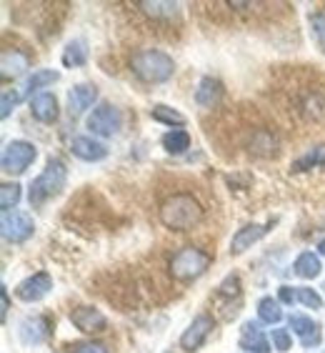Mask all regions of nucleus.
<instances>
[{"mask_svg": "<svg viewBox=\"0 0 325 353\" xmlns=\"http://www.w3.org/2000/svg\"><path fill=\"white\" fill-rule=\"evenodd\" d=\"M200 221H203V205L190 193H176L162 201L160 223L170 231H190Z\"/></svg>", "mask_w": 325, "mask_h": 353, "instance_id": "obj_1", "label": "nucleus"}, {"mask_svg": "<svg viewBox=\"0 0 325 353\" xmlns=\"http://www.w3.org/2000/svg\"><path fill=\"white\" fill-rule=\"evenodd\" d=\"M130 70L140 78L143 83H165L176 73V63L162 50H138L130 58Z\"/></svg>", "mask_w": 325, "mask_h": 353, "instance_id": "obj_2", "label": "nucleus"}, {"mask_svg": "<svg viewBox=\"0 0 325 353\" xmlns=\"http://www.w3.org/2000/svg\"><path fill=\"white\" fill-rule=\"evenodd\" d=\"M65 181H68V168H65V163H63L61 158H50L41 176L30 183V190H28L30 205L38 208V205H43L45 201L55 198L65 188Z\"/></svg>", "mask_w": 325, "mask_h": 353, "instance_id": "obj_3", "label": "nucleus"}, {"mask_svg": "<svg viewBox=\"0 0 325 353\" xmlns=\"http://www.w3.org/2000/svg\"><path fill=\"white\" fill-rule=\"evenodd\" d=\"M210 265V256L200 248L185 245L170 259V276L178 281H193L198 276H203Z\"/></svg>", "mask_w": 325, "mask_h": 353, "instance_id": "obj_4", "label": "nucleus"}, {"mask_svg": "<svg viewBox=\"0 0 325 353\" xmlns=\"http://www.w3.org/2000/svg\"><path fill=\"white\" fill-rule=\"evenodd\" d=\"M38 158V148H35L33 143L28 141H10L3 150V158H0V165L6 170L8 176H21L25 173L33 161Z\"/></svg>", "mask_w": 325, "mask_h": 353, "instance_id": "obj_5", "label": "nucleus"}, {"mask_svg": "<svg viewBox=\"0 0 325 353\" xmlns=\"http://www.w3.org/2000/svg\"><path fill=\"white\" fill-rule=\"evenodd\" d=\"M120 125H123L120 110H118L116 105H110V103L98 105V108L88 116V130L90 133H95V136L113 138V136L120 133Z\"/></svg>", "mask_w": 325, "mask_h": 353, "instance_id": "obj_6", "label": "nucleus"}, {"mask_svg": "<svg viewBox=\"0 0 325 353\" xmlns=\"http://www.w3.org/2000/svg\"><path fill=\"white\" fill-rule=\"evenodd\" d=\"M0 228H3V238H6L8 243H23V241H28V238L33 236L35 223L28 213L8 211V213H3V223H0Z\"/></svg>", "mask_w": 325, "mask_h": 353, "instance_id": "obj_7", "label": "nucleus"}, {"mask_svg": "<svg viewBox=\"0 0 325 353\" xmlns=\"http://www.w3.org/2000/svg\"><path fill=\"white\" fill-rule=\"evenodd\" d=\"M53 291V279H50V273L45 271H38L33 276H28L18 288H15V296L25 303H38L48 296V293Z\"/></svg>", "mask_w": 325, "mask_h": 353, "instance_id": "obj_8", "label": "nucleus"}, {"mask_svg": "<svg viewBox=\"0 0 325 353\" xmlns=\"http://www.w3.org/2000/svg\"><path fill=\"white\" fill-rule=\"evenodd\" d=\"M213 326H216V321L210 319L208 313H200L193 323H190L188 328H185V333L180 336V348L188 353L198 351V348L203 346L205 339L210 336V331H213Z\"/></svg>", "mask_w": 325, "mask_h": 353, "instance_id": "obj_9", "label": "nucleus"}, {"mask_svg": "<svg viewBox=\"0 0 325 353\" xmlns=\"http://www.w3.org/2000/svg\"><path fill=\"white\" fill-rule=\"evenodd\" d=\"M288 323H291L293 333L300 339L303 348H318L320 346V341H323V331H320V323H315L311 316H303V313H291Z\"/></svg>", "mask_w": 325, "mask_h": 353, "instance_id": "obj_10", "label": "nucleus"}, {"mask_svg": "<svg viewBox=\"0 0 325 353\" xmlns=\"http://www.w3.org/2000/svg\"><path fill=\"white\" fill-rule=\"evenodd\" d=\"M18 336L25 346H38L50 336V321L45 316H28L21 321V328H18Z\"/></svg>", "mask_w": 325, "mask_h": 353, "instance_id": "obj_11", "label": "nucleus"}, {"mask_svg": "<svg viewBox=\"0 0 325 353\" xmlns=\"http://www.w3.org/2000/svg\"><path fill=\"white\" fill-rule=\"evenodd\" d=\"M70 321L83 333H101L108 328V319L93 306H78L75 311H70Z\"/></svg>", "mask_w": 325, "mask_h": 353, "instance_id": "obj_12", "label": "nucleus"}, {"mask_svg": "<svg viewBox=\"0 0 325 353\" xmlns=\"http://www.w3.org/2000/svg\"><path fill=\"white\" fill-rule=\"evenodd\" d=\"M240 348L248 353H271L273 343L265 339L260 323H253V321H245L243 328H240Z\"/></svg>", "mask_w": 325, "mask_h": 353, "instance_id": "obj_13", "label": "nucleus"}, {"mask_svg": "<svg viewBox=\"0 0 325 353\" xmlns=\"http://www.w3.org/2000/svg\"><path fill=\"white\" fill-rule=\"evenodd\" d=\"M268 231H271V223H268V225L248 223V225H243V228H238V233L233 236V241H231V253H233V256H240V253H245L248 248H253V243H258V241H260V238H263Z\"/></svg>", "mask_w": 325, "mask_h": 353, "instance_id": "obj_14", "label": "nucleus"}, {"mask_svg": "<svg viewBox=\"0 0 325 353\" xmlns=\"http://www.w3.org/2000/svg\"><path fill=\"white\" fill-rule=\"evenodd\" d=\"M95 101H98V88L88 85V83H81V85L68 90V113L73 118L83 116Z\"/></svg>", "mask_w": 325, "mask_h": 353, "instance_id": "obj_15", "label": "nucleus"}, {"mask_svg": "<svg viewBox=\"0 0 325 353\" xmlns=\"http://www.w3.org/2000/svg\"><path fill=\"white\" fill-rule=\"evenodd\" d=\"M70 150H73L75 158H81V161H88V163L103 161V158L108 156V148H105L101 141H93V138H88V136L73 138V141H70Z\"/></svg>", "mask_w": 325, "mask_h": 353, "instance_id": "obj_16", "label": "nucleus"}, {"mask_svg": "<svg viewBox=\"0 0 325 353\" xmlns=\"http://www.w3.org/2000/svg\"><path fill=\"white\" fill-rule=\"evenodd\" d=\"M30 113H33L35 121L41 123H55L58 121V101H55L53 93L41 90L30 98Z\"/></svg>", "mask_w": 325, "mask_h": 353, "instance_id": "obj_17", "label": "nucleus"}, {"mask_svg": "<svg viewBox=\"0 0 325 353\" xmlns=\"http://www.w3.org/2000/svg\"><path fill=\"white\" fill-rule=\"evenodd\" d=\"M30 65V58L25 53H21L18 48H8L3 50V58H0V73H3V81H10V78H18L23 75Z\"/></svg>", "mask_w": 325, "mask_h": 353, "instance_id": "obj_18", "label": "nucleus"}, {"mask_svg": "<svg viewBox=\"0 0 325 353\" xmlns=\"http://www.w3.org/2000/svg\"><path fill=\"white\" fill-rule=\"evenodd\" d=\"M138 8L153 21H173L180 13V3H168V0H153V3L143 0V3H138Z\"/></svg>", "mask_w": 325, "mask_h": 353, "instance_id": "obj_19", "label": "nucleus"}, {"mask_svg": "<svg viewBox=\"0 0 325 353\" xmlns=\"http://www.w3.org/2000/svg\"><path fill=\"white\" fill-rule=\"evenodd\" d=\"M220 98H223V83L220 81H216V78H203V81L198 83V90H196L198 105H203V108H213Z\"/></svg>", "mask_w": 325, "mask_h": 353, "instance_id": "obj_20", "label": "nucleus"}, {"mask_svg": "<svg viewBox=\"0 0 325 353\" xmlns=\"http://www.w3.org/2000/svg\"><path fill=\"white\" fill-rule=\"evenodd\" d=\"M293 271H295V276H300V279H318L320 271H323V265H320V259L315 253L305 251L295 259Z\"/></svg>", "mask_w": 325, "mask_h": 353, "instance_id": "obj_21", "label": "nucleus"}, {"mask_svg": "<svg viewBox=\"0 0 325 353\" xmlns=\"http://www.w3.org/2000/svg\"><path fill=\"white\" fill-rule=\"evenodd\" d=\"M258 319L260 323H268V326H275L283 321V308H280V301L265 296V299L258 301Z\"/></svg>", "mask_w": 325, "mask_h": 353, "instance_id": "obj_22", "label": "nucleus"}, {"mask_svg": "<svg viewBox=\"0 0 325 353\" xmlns=\"http://www.w3.org/2000/svg\"><path fill=\"white\" fill-rule=\"evenodd\" d=\"M162 148L168 150V153H173V156H180V153H185V150L190 148L188 130L176 128V130H170V133H165V136H162Z\"/></svg>", "mask_w": 325, "mask_h": 353, "instance_id": "obj_23", "label": "nucleus"}, {"mask_svg": "<svg viewBox=\"0 0 325 353\" xmlns=\"http://www.w3.org/2000/svg\"><path fill=\"white\" fill-rule=\"evenodd\" d=\"M88 63V48L85 41H70L65 53H63V65L65 68H78V65H85Z\"/></svg>", "mask_w": 325, "mask_h": 353, "instance_id": "obj_24", "label": "nucleus"}, {"mask_svg": "<svg viewBox=\"0 0 325 353\" xmlns=\"http://www.w3.org/2000/svg\"><path fill=\"white\" fill-rule=\"evenodd\" d=\"M275 148H278V141H275V136H273L271 130H258L251 141V150L255 156H263V158L275 156Z\"/></svg>", "mask_w": 325, "mask_h": 353, "instance_id": "obj_25", "label": "nucleus"}, {"mask_svg": "<svg viewBox=\"0 0 325 353\" xmlns=\"http://www.w3.org/2000/svg\"><path fill=\"white\" fill-rule=\"evenodd\" d=\"M58 78H61V75L55 73V70H35V73L25 81V85L21 88L23 98H25V95H30V98H33V90L45 88V85H53Z\"/></svg>", "mask_w": 325, "mask_h": 353, "instance_id": "obj_26", "label": "nucleus"}, {"mask_svg": "<svg viewBox=\"0 0 325 353\" xmlns=\"http://www.w3.org/2000/svg\"><path fill=\"white\" fill-rule=\"evenodd\" d=\"M315 165L325 168V143H323V145H315V148H311L305 156H300L298 161L293 163V168H295V170H308V168H315Z\"/></svg>", "mask_w": 325, "mask_h": 353, "instance_id": "obj_27", "label": "nucleus"}, {"mask_svg": "<svg viewBox=\"0 0 325 353\" xmlns=\"http://www.w3.org/2000/svg\"><path fill=\"white\" fill-rule=\"evenodd\" d=\"M21 196H23V190L18 183H3L0 185V208H3V213L15 211V205L21 203Z\"/></svg>", "mask_w": 325, "mask_h": 353, "instance_id": "obj_28", "label": "nucleus"}, {"mask_svg": "<svg viewBox=\"0 0 325 353\" xmlns=\"http://www.w3.org/2000/svg\"><path fill=\"white\" fill-rule=\"evenodd\" d=\"M150 116H153V121L162 123V125H183L185 123L183 113H178V110L168 108V105H153Z\"/></svg>", "mask_w": 325, "mask_h": 353, "instance_id": "obj_29", "label": "nucleus"}, {"mask_svg": "<svg viewBox=\"0 0 325 353\" xmlns=\"http://www.w3.org/2000/svg\"><path fill=\"white\" fill-rule=\"evenodd\" d=\"M303 113L311 121H325V98L320 93H313L305 98L303 103Z\"/></svg>", "mask_w": 325, "mask_h": 353, "instance_id": "obj_30", "label": "nucleus"}, {"mask_svg": "<svg viewBox=\"0 0 325 353\" xmlns=\"http://www.w3.org/2000/svg\"><path fill=\"white\" fill-rule=\"evenodd\" d=\"M295 301L303 303L305 308H313V311H320L323 308V299H320L318 291H313L308 285H295Z\"/></svg>", "mask_w": 325, "mask_h": 353, "instance_id": "obj_31", "label": "nucleus"}, {"mask_svg": "<svg viewBox=\"0 0 325 353\" xmlns=\"http://www.w3.org/2000/svg\"><path fill=\"white\" fill-rule=\"evenodd\" d=\"M271 343L273 348L278 353H288L293 348V339H291V331L288 328H273L271 333Z\"/></svg>", "mask_w": 325, "mask_h": 353, "instance_id": "obj_32", "label": "nucleus"}, {"mask_svg": "<svg viewBox=\"0 0 325 353\" xmlns=\"http://www.w3.org/2000/svg\"><path fill=\"white\" fill-rule=\"evenodd\" d=\"M23 101V93L21 90H6L3 93V110H0V116L3 118H8L10 113L15 110V105Z\"/></svg>", "mask_w": 325, "mask_h": 353, "instance_id": "obj_33", "label": "nucleus"}, {"mask_svg": "<svg viewBox=\"0 0 325 353\" xmlns=\"http://www.w3.org/2000/svg\"><path fill=\"white\" fill-rule=\"evenodd\" d=\"M311 28H313V35H315V41L325 48V13H315L311 15Z\"/></svg>", "mask_w": 325, "mask_h": 353, "instance_id": "obj_34", "label": "nucleus"}, {"mask_svg": "<svg viewBox=\"0 0 325 353\" xmlns=\"http://www.w3.org/2000/svg\"><path fill=\"white\" fill-rule=\"evenodd\" d=\"M73 353H108V348L103 346V343H81V346H75Z\"/></svg>", "mask_w": 325, "mask_h": 353, "instance_id": "obj_35", "label": "nucleus"}, {"mask_svg": "<svg viewBox=\"0 0 325 353\" xmlns=\"http://www.w3.org/2000/svg\"><path fill=\"white\" fill-rule=\"evenodd\" d=\"M280 303H293L295 301V288L293 285H280Z\"/></svg>", "mask_w": 325, "mask_h": 353, "instance_id": "obj_36", "label": "nucleus"}, {"mask_svg": "<svg viewBox=\"0 0 325 353\" xmlns=\"http://www.w3.org/2000/svg\"><path fill=\"white\" fill-rule=\"evenodd\" d=\"M0 299H3V321H6V316H8V308H10V299H8V291H6V285L0 288Z\"/></svg>", "mask_w": 325, "mask_h": 353, "instance_id": "obj_37", "label": "nucleus"}, {"mask_svg": "<svg viewBox=\"0 0 325 353\" xmlns=\"http://www.w3.org/2000/svg\"><path fill=\"white\" fill-rule=\"evenodd\" d=\"M318 251H320V253H323V256H325V238H323V241H320V243H318Z\"/></svg>", "mask_w": 325, "mask_h": 353, "instance_id": "obj_38", "label": "nucleus"}]
</instances>
